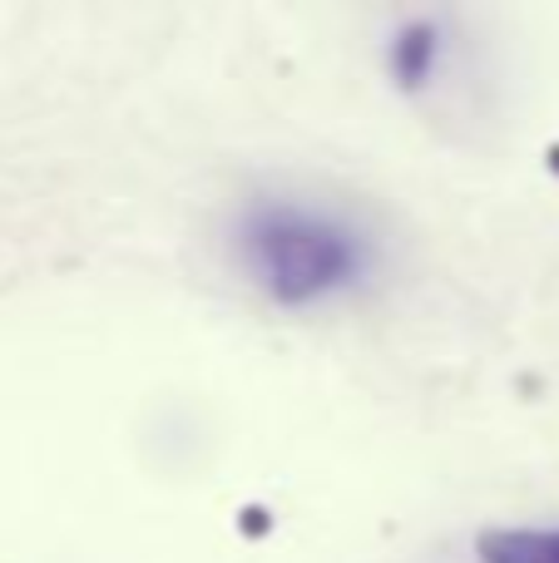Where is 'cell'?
I'll list each match as a JSON object with an SVG mask.
<instances>
[{"instance_id":"3","label":"cell","mask_w":559,"mask_h":563,"mask_svg":"<svg viewBox=\"0 0 559 563\" xmlns=\"http://www.w3.org/2000/svg\"><path fill=\"white\" fill-rule=\"evenodd\" d=\"M475 563H559V525H501L475 539Z\"/></svg>"},{"instance_id":"1","label":"cell","mask_w":559,"mask_h":563,"mask_svg":"<svg viewBox=\"0 0 559 563\" xmlns=\"http://www.w3.org/2000/svg\"><path fill=\"white\" fill-rule=\"evenodd\" d=\"M233 267L277 311H322L362 297L382 273V238L357 213L303 194H257L228 228Z\"/></svg>"},{"instance_id":"2","label":"cell","mask_w":559,"mask_h":563,"mask_svg":"<svg viewBox=\"0 0 559 563\" xmlns=\"http://www.w3.org/2000/svg\"><path fill=\"white\" fill-rule=\"evenodd\" d=\"M446 49H451V40H446L441 20H412V25H402L392 35V75L402 89H426L441 79L446 69Z\"/></svg>"}]
</instances>
